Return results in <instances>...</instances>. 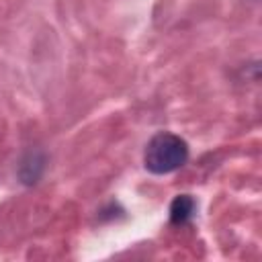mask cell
Wrapping results in <instances>:
<instances>
[{"label":"cell","instance_id":"cell-3","mask_svg":"<svg viewBox=\"0 0 262 262\" xmlns=\"http://www.w3.org/2000/svg\"><path fill=\"white\" fill-rule=\"evenodd\" d=\"M196 211V203L190 194H178L170 205V221L174 225H184L192 219Z\"/></svg>","mask_w":262,"mask_h":262},{"label":"cell","instance_id":"cell-1","mask_svg":"<svg viewBox=\"0 0 262 262\" xmlns=\"http://www.w3.org/2000/svg\"><path fill=\"white\" fill-rule=\"evenodd\" d=\"M188 160V143L170 131L156 133L143 151V164L151 174H170Z\"/></svg>","mask_w":262,"mask_h":262},{"label":"cell","instance_id":"cell-2","mask_svg":"<svg viewBox=\"0 0 262 262\" xmlns=\"http://www.w3.org/2000/svg\"><path fill=\"white\" fill-rule=\"evenodd\" d=\"M43 170H45V156H43V151L33 149L23 158V162L18 166V176L25 184H35L41 178Z\"/></svg>","mask_w":262,"mask_h":262}]
</instances>
